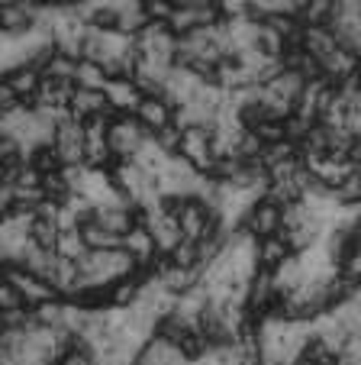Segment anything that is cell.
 <instances>
[{
  "instance_id": "obj_9",
  "label": "cell",
  "mask_w": 361,
  "mask_h": 365,
  "mask_svg": "<svg viewBox=\"0 0 361 365\" xmlns=\"http://www.w3.org/2000/svg\"><path fill=\"white\" fill-rule=\"evenodd\" d=\"M152 139H155V143L162 145L168 155H177V152H181V143H184V130H181L177 123H171V126H164L162 133H155Z\"/></svg>"
},
{
  "instance_id": "obj_5",
  "label": "cell",
  "mask_w": 361,
  "mask_h": 365,
  "mask_svg": "<svg viewBox=\"0 0 361 365\" xmlns=\"http://www.w3.org/2000/svg\"><path fill=\"white\" fill-rule=\"evenodd\" d=\"M174 107H171L164 97H142V103H139V110L132 113V117L139 120V123L145 126V130L155 136V133H162L164 126L174 123Z\"/></svg>"
},
{
  "instance_id": "obj_4",
  "label": "cell",
  "mask_w": 361,
  "mask_h": 365,
  "mask_svg": "<svg viewBox=\"0 0 361 365\" xmlns=\"http://www.w3.org/2000/svg\"><path fill=\"white\" fill-rule=\"evenodd\" d=\"M55 149L62 155V165H84V123L78 120H62V126L55 130Z\"/></svg>"
},
{
  "instance_id": "obj_6",
  "label": "cell",
  "mask_w": 361,
  "mask_h": 365,
  "mask_svg": "<svg viewBox=\"0 0 361 365\" xmlns=\"http://www.w3.org/2000/svg\"><path fill=\"white\" fill-rule=\"evenodd\" d=\"M136 365H191V362H187L184 352L177 349V346H171L168 339L152 336L149 343L142 346V352H139Z\"/></svg>"
},
{
  "instance_id": "obj_8",
  "label": "cell",
  "mask_w": 361,
  "mask_h": 365,
  "mask_svg": "<svg viewBox=\"0 0 361 365\" xmlns=\"http://www.w3.org/2000/svg\"><path fill=\"white\" fill-rule=\"evenodd\" d=\"M81 240L84 246L90 249V252H110V249H123V236L110 233V230H103L97 220L84 223L81 227Z\"/></svg>"
},
{
  "instance_id": "obj_3",
  "label": "cell",
  "mask_w": 361,
  "mask_h": 365,
  "mask_svg": "<svg viewBox=\"0 0 361 365\" xmlns=\"http://www.w3.org/2000/svg\"><path fill=\"white\" fill-rule=\"evenodd\" d=\"M4 282L16 284L20 288V294L26 297V307L36 310L42 307V304H52V301H65L58 291L52 288V284L46 282V278L33 275V272H23V269H4Z\"/></svg>"
},
{
  "instance_id": "obj_10",
  "label": "cell",
  "mask_w": 361,
  "mask_h": 365,
  "mask_svg": "<svg viewBox=\"0 0 361 365\" xmlns=\"http://www.w3.org/2000/svg\"><path fill=\"white\" fill-rule=\"evenodd\" d=\"M0 307H4V310H23V307H26V297L20 294V288H16V284L4 282V284H0Z\"/></svg>"
},
{
  "instance_id": "obj_11",
  "label": "cell",
  "mask_w": 361,
  "mask_h": 365,
  "mask_svg": "<svg viewBox=\"0 0 361 365\" xmlns=\"http://www.w3.org/2000/svg\"><path fill=\"white\" fill-rule=\"evenodd\" d=\"M358 75H361V68H358Z\"/></svg>"
},
{
  "instance_id": "obj_1",
  "label": "cell",
  "mask_w": 361,
  "mask_h": 365,
  "mask_svg": "<svg viewBox=\"0 0 361 365\" xmlns=\"http://www.w3.org/2000/svg\"><path fill=\"white\" fill-rule=\"evenodd\" d=\"M149 139H152V133L132 113L116 117L113 126H110V152H113L116 162H136V155L142 152V145Z\"/></svg>"
},
{
  "instance_id": "obj_2",
  "label": "cell",
  "mask_w": 361,
  "mask_h": 365,
  "mask_svg": "<svg viewBox=\"0 0 361 365\" xmlns=\"http://www.w3.org/2000/svg\"><path fill=\"white\" fill-rule=\"evenodd\" d=\"M239 230H248L255 240H271V236L284 233V207L274 204L271 197H261L252 204V210L246 214V223Z\"/></svg>"
},
{
  "instance_id": "obj_7",
  "label": "cell",
  "mask_w": 361,
  "mask_h": 365,
  "mask_svg": "<svg viewBox=\"0 0 361 365\" xmlns=\"http://www.w3.org/2000/svg\"><path fill=\"white\" fill-rule=\"evenodd\" d=\"M291 255H293V249H291V242L284 240V233H281V236H271V240H261V242H258V269L278 272L281 265L291 259Z\"/></svg>"
}]
</instances>
